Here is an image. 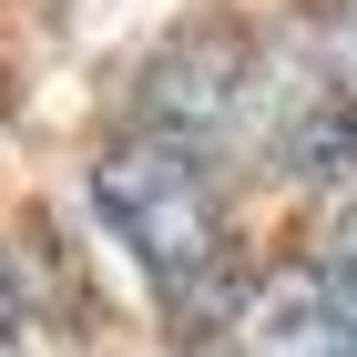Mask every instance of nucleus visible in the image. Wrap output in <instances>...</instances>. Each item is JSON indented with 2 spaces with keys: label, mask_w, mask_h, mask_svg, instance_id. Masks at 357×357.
I'll return each mask as SVG.
<instances>
[{
  "label": "nucleus",
  "mask_w": 357,
  "mask_h": 357,
  "mask_svg": "<svg viewBox=\"0 0 357 357\" xmlns=\"http://www.w3.org/2000/svg\"><path fill=\"white\" fill-rule=\"evenodd\" d=\"M327 296L347 306V327H357V215L337 225V245H327Z\"/></svg>",
  "instance_id": "3"
},
{
  "label": "nucleus",
  "mask_w": 357,
  "mask_h": 357,
  "mask_svg": "<svg viewBox=\"0 0 357 357\" xmlns=\"http://www.w3.org/2000/svg\"><path fill=\"white\" fill-rule=\"evenodd\" d=\"M0 357H10V286H0Z\"/></svg>",
  "instance_id": "4"
},
{
  "label": "nucleus",
  "mask_w": 357,
  "mask_h": 357,
  "mask_svg": "<svg viewBox=\"0 0 357 357\" xmlns=\"http://www.w3.org/2000/svg\"><path fill=\"white\" fill-rule=\"evenodd\" d=\"M204 357H357L347 306L327 296V275H266L194 337Z\"/></svg>",
  "instance_id": "2"
},
{
  "label": "nucleus",
  "mask_w": 357,
  "mask_h": 357,
  "mask_svg": "<svg viewBox=\"0 0 357 357\" xmlns=\"http://www.w3.org/2000/svg\"><path fill=\"white\" fill-rule=\"evenodd\" d=\"M92 204L112 215V235L133 245L143 286L164 296L184 337H204L235 306V215H225L215 153H194L174 133H123L92 164Z\"/></svg>",
  "instance_id": "1"
}]
</instances>
